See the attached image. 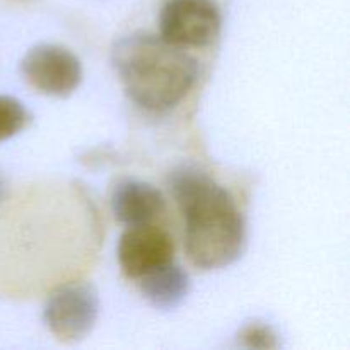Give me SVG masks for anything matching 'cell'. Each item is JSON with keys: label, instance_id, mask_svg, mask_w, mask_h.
Wrapping results in <instances>:
<instances>
[{"label": "cell", "instance_id": "6da1fadb", "mask_svg": "<svg viewBox=\"0 0 350 350\" xmlns=\"http://www.w3.org/2000/svg\"><path fill=\"white\" fill-rule=\"evenodd\" d=\"M171 195L185 219V252L195 267L217 270L241 258L246 222L232 195L195 166L170 176Z\"/></svg>", "mask_w": 350, "mask_h": 350}, {"label": "cell", "instance_id": "7a4b0ae2", "mask_svg": "<svg viewBox=\"0 0 350 350\" xmlns=\"http://www.w3.org/2000/svg\"><path fill=\"white\" fill-rule=\"evenodd\" d=\"M111 62L126 96L149 111L180 105L198 79L197 60L185 48L149 33L115 41Z\"/></svg>", "mask_w": 350, "mask_h": 350}, {"label": "cell", "instance_id": "3957f363", "mask_svg": "<svg viewBox=\"0 0 350 350\" xmlns=\"http://www.w3.org/2000/svg\"><path fill=\"white\" fill-rule=\"evenodd\" d=\"M99 317V294L89 282L58 287L44 304L43 320L48 330L62 342L82 340L94 328Z\"/></svg>", "mask_w": 350, "mask_h": 350}, {"label": "cell", "instance_id": "277c9868", "mask_svg": "<svg viewBox=\"0 0 350 350\" xmlns=\"http://www.w3.org/2000/svg\"><path fill=\"white\" fill-rule=\"evenodd\" d=\"M221 24L212 0H166L159 17L161 38L180 48L208 46L217 40Z\"/></svg>", "mask_w": 350, "mask_h": 350}, {"label": "cell", "instance_id": "5b68a950", "mask_svg": "<svg viewBox=\"0 0 350 350\" xmlns=\"http://www.w3.org/2000/svg\"><path fill=\"white\" fill-rule=\"evenodd\" d=\"M21 72L27 84L46 96L67 98L82 82L81 60L58 44H36L24 55Z\"/></svg>", "mask_w": 350, "mask_h": 350}, {"label": "cell", "instance_id": "8992f818", "mask_svg": "<svg viewBox=\"0 0 350 350\" xmlns=\"http://www.w3.org/2000/svg\"><path fill=\"white\" fill-rule=\"evenodd\" d=\"M174 243L157 226H130L118 243V262L129 279H140L146 273L173 262Z\"/></svg>", "mask_w": 350, "mask_h": 350}, {"label": "cell", "instance_id": "52a82bcc", "mask_svg": "<svg viewBox=\"0 0 350 350\" xmlns=\"http://www.w3.org/2000/svg\"><path fill=\"white\" fill-rule=\"evenodd\" d=\"M164 211V197L154 185L122 180L111 193V212L118 222L137 226L150 222Z\"/></svg>", "mask_w": 350, "mask_h": 350}, {"label": "cell", "instance_id": "ba28073f", "mask_svg": "<svg viewBox=\"0 0 350 350\" xmlns=\"http://www.w3.org/2000/svg\"><path fill=\"white\" fill-rule=\"evenodd\" d=\"M140 291L156 310H176L190 293V277L181 267L167 263L140 277Z\"/></svg>", "mask_w": 350, "mask_h": 350}, {"label": "cell", "instance_id": "9c48e42d", "mask_svg": "<svg viewBox=\"0 0 350 350\" xmlns=\"http://www.w3.org/2000/svg\"><path fill=\"white\" fill-rule=\"evenodd\" d=\"M31 122V113L19 99L0 96V142L23 132Z\"/></svg>", "mask_w": 350, "mask_h": 350}, {"label": "cell", "instance_id": "30bf717a", "mask_svg": "<svg viewBox=\"0 0 350 350\" xmlns=\"http://www.w3.org/2000/svg\"><path fill=\"white\" fill-rule=\"evenodd\" d=\"M239 344L252 349H273L277 347V335L267 325H246L239 334Z\"/></svg>", "mask_w": 350, "mask_h": 350}, {"label": "cell", "instance_id": "8fae6325", "mask_svg": "<svg viewBox=\"0 0 350 350\" xmlns=\"http://www.w3.org/2000/svg\"><path fill=\"white\" fill-rule=\"evenodd\" d=\"M5 195H7V183H5V180H3L2 174H0V202L5 198Z\"/></svg>", "mask_w": 350, "mask_h": 350}]
</instances>
